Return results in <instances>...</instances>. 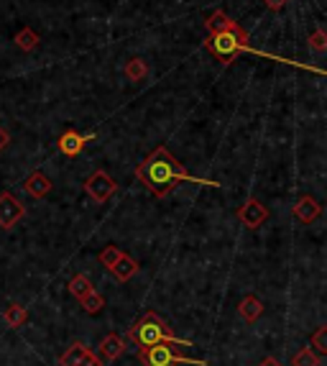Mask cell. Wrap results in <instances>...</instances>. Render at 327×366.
<instances>
[{"mask_svg":"<svg viewBox=\"0 0 327 366\" xmlns=\"http://www.w3.org/2000/svg\"><path fill=\"white\" fill-rule=\"evenodd\" d=\"M136 177L146 190L156 197H167L179 182H197V185H210V187H220L218 182H207V179H197L174 159V154L169 152L167 146H156L138 167H136Z\"/></svg>","mask_w":327,"mask_h":366,"instance_id":"cell-1","label":"cell"},{"mask_svg":"<svg viewBox=\"0 0 327 366\" xmlns=\"http://www.w3.org/2000/svg\"><path fill=\"white\" fill-rule=\"evenodd\" d=\"M128 338L138 346V349H149V346H156V343H174V346H192V341L187 338H179L171 325L167 320H161L156 313H146L141 320H136L131 328H128Z\"/></svg>","mask_w":327,"mask_h":366,"instance_id":"cell-2","label":"cell"},{"mask_svg":"<svg viewBox=\"0 0 327 366\" xmlns=\"http://www.w3.org/2000/svg\"><path fill=\"white\" fill-rule=\"evenodd\" d=\"M205 46L218 57L223 64H230V62L241 54V51H248L251 46H248V34H245L243 28L238 26L235 31H223V34H212L207 42H205Z\"/></svg>","mask_w":327,"mask_h":366,"instance_id":"cell-3","label":"cell"},{"mask_svg":"<svg viewBox=\"0 0 327 366\" xmlns=\"http://www.w3.org/2000/svg\"><path fill=\"white\" fill-rule=\"evenodd\" d=\"M138 361L143 366H176V364H189V366H207V361L202 358H192L176 351L174 343H156V346H149V349L138 351Z\"/></svg>","mask_w":327,"mask_h":366,"instance_id":"cell-4","label":"cell"},{"mask_svg":"<svg viewBox=\"0 0 327 366\" xmlns=\"http://www.w3.org/2000/svg\"><path fill=\"white\" fill-rule=\"evenodd\" d=\"M115 190H118V182L110 177L108 172H102V170H97L93 177L84 182V192L93 197L95 203H105V200H110V197L115 195Z\"/></svg>","mask_w":327,"mask_h":366,"instance_id":"cell-5","label":"cell"},{"mask_svg":"<svg viewBox=\"0 0 327 366\" xmlns=\"http://www.w3.org/2000/svg\"><path fill=\"white\" fill-rule=\"evenodd\" d=\"M238 221L243 223L245 228H259L263 221H269V208L256 200V197H248L241 208H238Z\"/></svg>","mask_w":327,"mask_h":366,"instance_id":"cell-6","label":"cell"},{"mask_svg":"<svg viewBox=\"0 0 327 366\" xmlns=\"http://www.w3.org/2000/svg\"><path fill=\"white\" fill-rule=\"evenodd\" d=\"M59 366H102V361L82 341H75L59 358Z\"/></svg>","mask_w":327,"mask_h":366,"instance_id":"cell-7","label":"cell"},{"mask_svg":"<svg viewBox=\"0 0 327 366\" xmlns=\"http://www.w3.org/2000/svg\"><path fill=\"white\" fill-rule=\"evenodd\" d=\"M24 215H26V208L10 192L0 195V226L3 228H13Z\"/></svg>","mask_w":327,"mask_h":366,"instance_id":"cell-8","label":"cell"},{"mask_svg":"<svg viewBox=\"0 0 327 366\" xmlns=\"http://www.w3.org/2000/svg\"><path fill=\"white\" fill-rule=\"evenodd\" d=\"M90 138H93V134H90V136H82V134H77V131L67 128V131L59 136V152L64 154V156H77Z\"/></svg>","mask_w":327,"mask_h":366,"instance_id":"cell-9","label":"cell"},{"mask_svg":"<svg viewBox=\"0 0 327 366\" xmlns=\"http://www.w3.org/2000/svg\"><path fill=\"white\" fill-rule=\"evenodd\" d=\"M123 351H126L123 338L115 336V333H110V336H105L100 341V346H97V354H100L97 358H100L102 364H108V361H115L118 356H123Z\"/></svg>","mask_w":327,"mask_h":366,"instance_id":"cell-10","label":"cell"},{"mask_svg":"<svg viewBox=\"0 0 327 366\" xmlns=\"http://www.w3.org/2000/svg\"><path fill=\"white\" fill-rule=\"evenodd\" d=\"M319 213H322V205H319L312 195H302L299 200H297V205H294V215H297L302 223L317 221Z\"/></svg>","mask_w":327,"mask_h":366,"instance_id":"cell-11","label":"cell"},{"mask_svg":"<svg viewBox=\"0 0 327 366\" xmlns=\"http://www.w3.org/2000/svg\"><path fill=\"white\" fill-rule=\"evenodd\" d=\"M24 187L31 197H46L54 185H51V179L46 177L44 172H34V174H28V179L24 182Z\"/></svg>","mask_w":327,"mask_h":366,"instance_id":"cell-12","label":"cell"},{"mask_svg":"<svg viewBox=\"0 0 327 366\" xmlns=\"http://www.w3.org/2000/svg\"><path fill=\"white\" fill-rule=\"evenodd\" d=\"M238 313H241V318H243L245 323H256L263 315V302L256 295H245L241 300V305H238Z\"/></svg>","mask_w":327,"mask_h":366,"instance_id":"cell-13","label":"cell"},{"mask_svg":"<svg viewBox=\"0 0 327 366\" xmlns=\"http://www.w3.org/2000/svg\"><path fill=\"white\" fill-rule=\"evenodd\" d=\"M205 26H207V34H223V31H235L238 28V24H235L233 18L227 16L225 10H215L207 21H205Z\"/></svg>","mask_w":327,"mask_h":366,"instance_id":"cell-14","label":"cell"},{"mask_svg":"<svg viewBox=\"0 0 327 366\" xmlns=\"http://www.w3.org/2000/svg\"><path fill=\"white\" fill-rule=\"evenodd\" d=\"M110 272L115 274V280L128 282L131 277H136V272H138V262H136V259H131L128 254H120V259H118L115 264L110 266Z\"/></svg>","mask_w":327,"mask_h":366,"instance_id":"cell-15","label":"cell"},{"mask_svg":"<svg viewBox=\"0 0 327 366\" xmlns=\"http://www.w3.org/2000/svg\"><path fill=\"white\" fill-rule=\"evenodd\" d=\"M3 320L8 323V328H21V325L28 320V310L21 305H8L6 313H3Z\"/></svg>","mask_w":327,"mask_h":366,"instance_id":"cell-16","label":"cell"},{"mask_svg":"<svg viewBox=\"0 0 327 366\" xmlns=\"http://www.w3.org/2000/svg\"><path fill=\"white\" fill-rule=\"evenodd\" d=\"M93 290H95L93 282H90V277H84V274H77V277L69 280V292H72L77 300H82L84 295H90Z\"/></svg>","mask_w":327,"mask_h":366,"instance_id":"cell-17","label":"cell"},{"mask_svg":"<svg viewBox=\"0 0 327 366\" xmlns=\"http://www.w3.org/2000/svg\"><path fill=\"white\" fill-rule=\"evenodd\" d=\"M16 46L18 49H24V51H34L36 46H39V34H36L34 28H21L16 34Z\"/></svg>","mask_w":327,"mask_h":366,"instance_id":"cell-18","label":"cell"},{"mask_svg":"<svg viewBox=\"0 0 327 366\" xmlns=\"http://www.w3.org/2000/svg\"><path fill=\"white\" fill-rule=\"evenodd\" d=\"M80 305L84 307V313L87 315H97L102 307H105V298H102L100 292H90V295H84L82 300H80Z\"/></svg>","mask_w":327,"mask_h":366,"instance_id":"cell-19","label":"cell"},{"mask_svg":"<svg viewBox=\"0 0 327 366\" xmlns=\"http://www.w3.org/2000/svg\"><path fill=\"white\" fill-rule=\"evenodd\" d=\"M146 75H149V64H146V60H141V57H136V60H131L126 64V77L131 82H138V80H143Z\"/></svg>","mask_w":327,"mask_h":366,"instance_id":"cell-20","label":"cell"},{"mask_svg":"<svg viewBox=\"0 0 327 366\" xmlns=\"http://www.w3.org/2000/svg\"><path fill=\"white\" fill-rule=\"evenodd\" d=\"M319 364H322V356H319L317 351H312L310 346L299 351L292 361V366H319Z\"/></svg>","mask_w":327,"mask_h":366,"instance_id":"cell-21","label":"cell"},{"mask_svg":"<svg viewBox=\"0 0 327 366\" xmlns=\"http://www.w3.org/2000/svg\"><path fill=\"white\" fill-rule=\"evenodd\" d=\"M120 254H123V251H120L118 246H105L100 254H97V262H100L105 269H110V266H113L118 259H120Z\"/></svg>","mask_w":327,"mask_h":366,"instance_id":"cell-22","label":"cell"},{"mask_svg":"<svg viewBox=\"0 0 327 366\" xmlns=\"http://www.w3.org/2000/svg\"><path fill=\"white\" fill-rule=\"evenodd\" d=\"M327 328H317V333H315V336H312V341H310V349H315L319 354V356H322V354H325L327 351Z\"/></svg>","mask_w":327,"mask_h":366,"instance_id":"cell-23","label":"cell"},{"mask_svg":"<svg viewBox=\"0 0 327 366\" xmlns=\"http://www.w3.org/2000/svg\"><path fill=\"white\" fill-rule=\"evenodd\" d=\"M325 42H327V34H325V28H317L315 34L310 36V49H315V51H325Z\"/></svg>","mask_w":327,"mask_h":366,"instance_id":"cell-24","label":"cell"},{"mask_svg":"<svg viewBox=\"0 0 327 366\" xmlns=\"http://www.w3.org/2000/svg\"><path fill=\"white\" fill-rule=\"evenodd\" d=\"M286 3H289V0H263V6H266L269 10H281Z\"/></svg>","mask_w":327,"mask_h":366,"instance_id":"cell-25","label":"cell"},{"mask_svg":"<svg viewBox=\"0 0 327 366\" xmlns=\"http://www.w3.org/2000/svg\"><path fill=\"white\" fill-rule=\"evenodd\" d=\"M8 144H10V134L3 126H0V152H3V149H6Z\"/></svg>","mask_w":327,"mask_h":366,"instance_id":"cell-26","label":"cell"},{"mask_svg":"<svg viewBox=\"0 0 327 366\" xmlns=\"http://www.w3.org/2000/svg\"><path fill=\"white\" fill-rule=\"evenodd\" d=\"M259 366H281V364H279V361H277L274 356H269V358H263V361H261Z\"/></svg>","mask_w":327,"mask_h":366,"instance_id":"cell-27","label":"cell"}]
</instances>
